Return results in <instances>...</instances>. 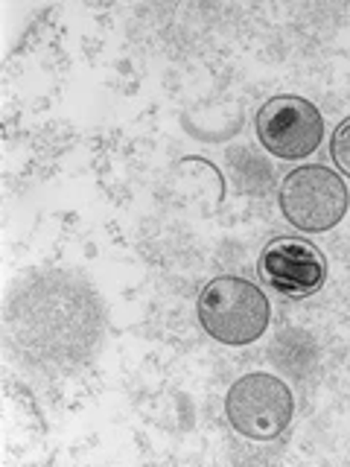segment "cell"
<instances>
[{
    "mask_svg": "<svg viewBox=\"0 0 350 467\" xmlns=\"http://www.w3.org/2000/svg\"><path fill=\"white\" fill-rule=\"evenodd\" d=\"M269 298L257 284L237 275H222L201 289L199 321L222 345H252L269 327Z\"/></svg>",
    "mask_w": 350,
    "mask_h": 467,
    "instance_id": "obj_1",
    "label": "cell"
},
{
    "mask_svg": "<svg viewBox=\"0 0 350 467\" xmlns=\"http://www.w3.org/2000/svg\"><path fill=\"white\" fill-rule=\"evenodd\" d=\"M277 202H281L289 225H295L304 234H321L345 219L350 193L339 172L321 164H304L283 179Z\"/></svg>",
    "mask_w": 350,
    "mask_h": 467,
    "instance_id": "obj_2",
    "label": "cell"
},
{
    "mask_svg": "<svg viewBox=\"0 0 350 467\" xmlns=\"http://www.w3.org/2000/svg\"><path fill=\"white\" fill-rule=\"evenodd\" d=\"M292 412H295V400H292L289 386L266 371L240 377L225 398L231 427L254 441H272L281 435L289 427Z\"/></svg>",
    "mask_w": 350,
    "mask_h": 467,
    "instance_id": "obj_3",
    "label": "cell"
},
{
    "mask_svg": "<svg viewBox=\"0 0 350 467\" xmlns=\"http://www.w3.org/2000/svg\"><path fill=\"white\" fill-rule=\"evenodd\" d=\"M257 140L283 161H301L324 140V117L310 99L283 94L272 97L254 117Z\"/></svg>",
    "mask_w": 350,
    "mask_h": 467,
    "instance_id": "obj_4",
    "label": "cell"
},
{
    "mask_svg": "<svg viewBox=\"0 0 350 467\" xmlns=\"http://www.w3.org/2000/svg\"><path fill=\"white\" fill-rule=\"evenodd\" d=\"M260 275L277 296L304 301L327 281V260L321 248L304 237H277L260 254Z\"/></svg>",
    "mask_w": 350,
    "mask_h": 467,
    "instance_id": "obj_5",
    "label": "cell"
},
{
    "mask_svg": "<svg viewBox=\"0 0 350 467\" xmlns=\"http://www.w3.org/2000/svg\"><path fill=\"white\" fill-rule=\"evenodd\" d=\"M330 155H333V164L350 179V117H345V120L335 126L333 140H330Z\"/></svg>",
    "mask_w": 350,
    "mask_h": 467,
    "instance_id": "obj_6",
    "label": "cell"
}]
</instances>
